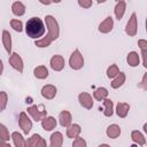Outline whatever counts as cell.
Here are the masks:
<instances>
[{"label":"cell","mask_w":147,"mask_h":147,"mask_svg":"<svg viewBox=\"0 0 147 147\" xmlns=\"http://www.w3.org/2000/svg\"><path fill=\"white\" fill-rule=\"evenodd\" d=\"M59 123L61 126L63 127H68L69 125L72 124V116L70 114V111L68 110H62L59 114Z\"/></svg>","instance_id":"obj_12"},{"label":"cell","mask_w":147,"mask_h":147,"mask_svg":"<svg viewBox=\"0 0 147 147\" xmlns=\"http://www.w3.org/2000/svg\"><path fill=\"white\" fill-rule=\"evenodd\" d=\"M63 145V134L59 131H55L51 134L49 147H62Z\"/></svg>","instance_id":"obj_14"},{"label":"cell","mask_w":147,"mask_h":147,"mask_svg":"<svg viewBox=\"0 0 147 147\" xmlns=\"http://www.w3.org/2000/svg\"><path fill=\"white\" fill-rule=\"evenodd\" d=\"M125 79H126L125 74H124V72H119L115 78H113L110 85H111L113 88H119V87L125 83Z\"/></svg>","instance_id":"obj_28"},{"label":"cell","mask_w":147,"mask_h":147,"mask_svg":"<svg viewBox=\"0 0 147 147\" xmlns=\"http://www.w3.org/2000/svg\"><path fill=\"white\" fill-rule=\"evenodd\" d=\"M106 134H107L110 139H116V138H118L119 134H121V127H119V125H117V124H110V125L107 127V130H106Z\"/></svg>","instance_id":"obj_21"},{"label":"cell","mask_w":147,"mask_h":147,"mask_svg":"<svg viewBox=\"0 0 147 147\" xmlns=\"http://www.w3.org/2000/svg\"><path fill=\"white\" fill-rule=\"evenodd\" d=\"M49 65L51 68L54 70V71H61L64 69V65H65V61L63 59L62 55H59V54H55L51 57L49 60Z\"/></svg>","instance_id":"obj_8"},{"label":"cell","mask_w":147,"mask_h":147,"mask_svg":"<svg viewBox=\"0 0 147 147\" xmlns=\"http://www.w3.org/2000/svg\"><path fill=\"white\" fill-rule=\"evenodd\" d=\"M114 28V18L111 16H107L100 24H99V31L101 33H109Z\"/></svg>","instance_id":"obj_11"},{"label":"cell","mask_w":147,"mask_h":147,"mask_svg":"<svg viewBox=\"0 0 147 147\" xmlns=\"http://www.w3.org/2000/svg\"><path fill=\"white\" fill-rule=\"evenodd\" d=\"M98 147H110L109 145H107V144H101V145H99Z\"/></svg>","instance_id":"obj_40"},{"label":"cell","mask_w":147,"mask_h":147,"mask_svg":"<svg viewBox=\"0 0 147 147\" xmlns=\"http://www.w3.org/2000/svg\"><path fill=\"white\" fill-rule=\"evenodd\" d=\"M80 132H82V127H80L79 124L74 123V124H71V125H69L67 127V137L70 138V139L78 138L79 134H80Z\"/></svg>","instance_id":"obj_15"},{"label":"cell","mask_w":147,"mask_h":147,"mask_svg":"<svg viewBox=\"0 0 147 147\" xmlns=\"http://www.w3.org/2000/svg\"><path fill=\"white\" fill-rule=\"evenodd\" d=\"M7 102H8V95H7V93L5 91H0V113L6 109Z\"/></svg>","instance_id":"obj_33"},{"label":"cell","mask_w":147,"mask_h":147,"mask_svg":"<svg viewBox=\"0 0 147 147\" xmlns=\"http://www.w3.org/2000/svg\"><path fill=\"white\" fill-rule=\"evenodd\" d=\"M8 62L9 64L11 65L13 69H15L16 71H18L20 74L23 72V69H24V64H23V60L22 57L18 55V53H11L9 59H8Z\"/></svg>","instance_id":"obj_7"},{"label":"cell","mask_w":147,"mask_h":147,"mask_svg":"<svg viewBox=\"0 0 147 147\" xmlns=\"http://www.w3.org/2000/svg\"><path fill=\"white\" fill-rule=\"evenodd\" d=\"M9 24H10V26L16 31V32H22L23 31V23H22V21L21 20H17V18H13V20H10V22H9Z\"/></svg>","instance_id":"obj_32"},{"label":"cell","mask_w":147,"mask_h":147,"mask_svg":"<svg viewBox=\"0 0 147 147\" xmlns=\"http://www.w3.org/2000/svg\"><path fill=\"white\" fill-rule=\"evenodd\" d=\"M131 139H132L133 142L138 144L139 146H145V144H146V138H145V136H144L140 131H138V130H133V131L131 132Z\"/></svg>","instance_id":"obj_24"},{"label":"cell","mask_w":147,"mask_h":147,"mask_svg":"<svg viewBox=\"0 0 147 147\" xmlns=\"http://www.w3.org/2000/svg\"><path fill=\"white\" fill-rule=\"evenodd\" d=\"M72 147H87V144H86V140L84 138H76L74 139L72 141Z\"/></svg>","instance_id":"obj_34"},{"label":"cell","mask_w":147,"mask_h":147,"mask_svg":"<svg viewBox=\"0 0 147 147\" xmlns=\"http://www.w3.org/2000/svg\"><path fill=\"white\" fill-rule=\"evenodd\" d=\"M102 102H103V115L107 116V117L113 116V114H114V102L108 98L105 99Z\"/></svg>","instance_id":"obj_27"},{"label":"cell","mask_w":147,"mask_h":147,"mask_svg":"<svg viewBox=\"0 0 147 147\" xmlns=\"http://www.w3.org/2000/svg\"><path fill=\"white\" fill-rule=\"evenodd\" d=\"M18 125L24 134H29L32 129V122L28 117V114L25 111H21L18 115Z\"/></svg>","instance_id":"obj_5"},{"label":"cell","mask_w":147,"mask_h":147,"mask_svg":"<svg viewBox=\"0 0 147 147\" xmlns=\"http://www.w3.org/2000/svg\"><path fill=\"white\" fill-rule=\"evenodd\" d=\"M40 139H41V136L40 134H38V133L32 134L30 138H28L25 140V147H34Z\"/></svg>","instance_id":"obj_29"},{"label":"cell","mask_w":147,"mask_h":147,"mask_svg":"<svg viewBox=\"0 0 147 147\" xmlns=\"http://www.w3.org/2000/svg\"><path fill=\"white\" fill-rule=\"evenodd\" d=\"M33 75L38 79H46L48 77V69L45 65H38L34 68Z\"/></svg>","instance_id":"obj_25"},{"label":"cell","mask_w":147,"mask_h":147,"mask_svg":"<svg viewBox=\"0 0 147 147\" xmlns=\"http://www.w3.org/2000/svg\"><path fill=\"white\" fill-rule=\"evenodd\" d=\"M108 96V90L106 87H98L93 92V98L96 101H103Z\"/></svg>","instance_id":"obj_26"},{"label":"cell","mask_w":147,"mask_h":147,"mask_svg":"<svg viewBox=\"0 0 147 147\" xmlns=\"http://www.w3.org/2000/svg\"><path fill=\"white\" fill-rule=\"evenodd\" d=\"M116 114L118 117L121 118H125L129 114V110H130V105L126 103V102H118L116 105Z\"/></svg>","instance_id":"obj_18"},{"label":"cell","mask_w":147,"mask_h":147,"mask_svg":"<svg viewBox=\"0 0 147 147\" xmlns=\"http://www.w3.org/2000/svg\"><path fill=\"white\" fill-rule=\"evenodd\" d=\"M0 147H11V146H10L9 142H7V141H1V140H0Z\"/></svg>","instance_id":"obj_38"},{"label":"cell","mask_w":147,"mask_h":147,"mask_svg":"<svg viewBox=\"0 0 147 147\" xmlns=\"http://www.w3.org/2000/svg\"><path fill=\"white\" fill-rule=\"evenodd\" d=\"M1 39H2V45H3L5 49H6V52L10 55L11 54V34L9 33V31L3 30Z\"/></svg>","instance_id":"obj_17"},{"label":"cell","mask_w":147,"mask_h":147,"mask_svg":"<svg viewBox=\"0 0 147 147\" xmlns=\"http://www.w3.org/2000/svg\"><path fill=\"white\" fill-rule=\"evenodd\" d=\"M2 71H3V62H2L1 60H0V76H1Z\"/></svg>","instance_id":"obj_39"},{"label":"cell","mask_w":147,"mask_h":147,"mask_svg":"<svg viewBox=\"0 0 147 147\" xmlns=\"http://www.w3.org/2000/svg\"><path fill=\"white\" fill-rule=\"evenodd\" d=\"M40 92H41L42 98H45L47 100H52V99L55 98V95L57 93V88L54 85H52V84H47V85H44L42 86V88H41Z\"/></svg>","instance_id":"obj_10"},{"label":"cell","mask_w":147,"mask_h":147,"mask_svg":"<svg viewBox=\"0 0 147 147\" xmlns=\"http://www.w3.org/2000/svg\"><path fill=\"white\" fill-rule=\"evenodd\" d=\"M126 62H127V64H129L130 67H132V68L138 67L139 63H140V55H139L137 52L132 51V52H130V53L127 54V56H126Z\"/></svg>","instance_id":"obj_20"},{"label":"cell","mask_w":147,"mask_h":147,"mask_svg":"<svg viewBox=\"0 0 147 147\" xmlns=\"http://www.w3.org/2000/svg\"><path fill=\"white\" fill-rule=\"evenodd\" d=\"M9 139H10V134H9L7 126L5 124L0 123V140L1 141H9Z\"/></svg>","instance_id":"obj_31"},{"label":"cell","mask_w":147,"mask_h":147,"mask_svg":"<svg viewBox=\"0 0 147 147\" xmlns=\"http://www.w3.org/2000/svg\"><path fill=\"white\" fill-rule=\"evenodd\" d=\"M125 9H126V2L121 0V1H117L116 5H115V8H114V14L116 16V18L119 21L123 18L124 14H125Z\"/></svg>","instance_id":"obj_16"},{"label":"cell","mask_w":147,"mask_h":147,"mask_svg":"<svg viewBox=\"0 0 147 147\" xmlns=\"http://www.w3.org/2000/svg\"><path fill=\"white\" fill-rule=\"evenodd\" d=\"M34 147H48V146H47V144H46V140H45L44 138H41V139L38 141V144L34 146Z\"/></svg>","instance_id":"obj_37"},{"label":"cell","mask_w":147,"mask_h":147,"mask_svg":"<svg viewBox=\"0 0 147 147\" xmlns=\"http://www.w3.org/2000/svg\"><path fill=\"white\" fill-rule=\"evenodd\" d=\"M137 31H138V18H137V14L132 13L125 25V33L130 37H134L137 34Z\"/></svg>","instance_id":"obj_6"},{"label":"cell","mask_w":147,"mask_h":147,"mask_svg":"<svg viewBox=\"0 0 147 147\" xmlns=\"http://www.w3.org/2000/svg\"><path fill=\"white\" fill-rule=\"evenodd\" d=\"M138 46L141 51V56H142V65L147 68V40L145 39H139L138 40Z\"/></svg>","instance_id":"obj_23"},{"label":"cell","mask_w":147,"mask_h":147,"mask_svg":"<svg viewBox=\"0 0 147 147\" xmlns=\"http://www.w3.org/2000/svg\"><path fill=\"white\" fill-rule=\"evenodd\" d=\"M40 122H41V127L45 131H52V130H54L56 127V124H57L56 119L53 116H46Z\"/></svg>","instance_id":"obj_13"},{"label":"cell","mask_w":147,"mask_h":147,"mask_svg":"<svg viewBox=\"0 0 147 147\" xmlns=\"http://www.w3.org/2000/svg\"><path fill=\"white\" fill-rule=\"evenodd\" d=\"M78 101L79 105L85 109H92L93 107V98L87 92H82L78 94Z\"/></svg>","instance_id":"obj_9"},{"label":"cell","mask_w":147,"mask_h":147,"mask_svg":"<svg viewBox=\"0 0 147 147\" xmlns=\"http://www.w3.org/2000/svg\"><path fill=\"white\" fill-rule=\"evenodd\" d=\"M119 72H121V71H119L117 64L114 63V64H110V65L107 68V72H106V74H107V77H108V78H111V79H113V78H115Z\"/></svg>","instance_id":"obj_30"},{"label":"cell","mask_w":147,"mask_h":147,"mask_svg":"<svg viewBox=\"0 0 147 147\" xmlns=\"http://www.w3.org/2000/svg\"><path fill=\"white\" fill-rule=\"evenodd\" d=\"M10 139L13 140L15 147H25V139H24L22 133L15 131L10 134Z\"/></svg>","instance_id":"obj_22"},{"label":"cell","mask_w":147,"mask_h":147,"mask_svg":"<svg viewBox=\"0 0 147 147\" xmlns=\"http://www.w3.org/2000/svg\"><path fill=\"white\" fill-rule=\"evenodd\" d=\"M45 26L47 29V34L45 37H42L39 40L34 41V45L39 48H45L48 47L54 40H56L60 36V28H59V23L56 21V18L52 15H46L45 16Z\"/></svg>","instance_id":"obj_1"},{"label":"cell","mask_w":147,"mask_h":147,"mask_svg":"<svg viewBox=\"0 0 147 147\" xmlns=\"http://www.w3.org/2000/svg\"><path fill=\"white\" fill-rule=\"evenodd\" d=\"M28 114L32 117L33 121L36 122H40L44 117L47 116V110L44 109L42 106H37V105H33V106H30L28 107Z\"/></svg>","instance_id":"obj_4"},{"label":"cell","mask_w":147,"mask_h":147,"mask_svg":"<svg viewBox=\"0 0 147 147\" xmlns=\"http://www.w3.org/2000/svg\"><path fill=\"white\" fill-rule=\"evenodd\" d=\"M138 87L142 88V90H147V72H145V75L142 76V79H141V83L138 84Z\"/></svg>","instance_id":"obj_36"},{"label":"cell","mask_w":147,"mask_h":147,"mask_svg":"<svg viewBox=\"0 0 147 147\" xmlns=\"http://www.w3.org/2000/svg\"><path fill=\"white\" fill-rule=\"evenodd\" d=\"M69 65L74 70H80L84 67V56L78 48L71 53L69 57Z\"/></svg>","instance_id":"obj_3"},{"label":"cell","mask_w":147,"mask_h":147,"mask_svg":"<svg viewBox=\"0 0 147 147\" xmlns=\"http://www.w3.org/2000/svg\"><path fill=\"white\" fill-rule=\"evenodd\" d=\"M92 5H93V1H91V0H87V1H86V0H83V1H82V0H78V6L82 7V8H86V9H87V8H90Z\"/></svg>","instance_id":"obj_35"},{"label":"cell","mask_w":147,"mask_h":147,"mask_svg":"<svg viewBox=\"0 0 147 147\" xmlns=\"http://www.w3.org/2000/svg\"><path fill=\"white\" fill-rule=\"evenodd\" d=\"M11 11L15 16L20 17L25 14V5L22 1H15L11 5Z\"/></svg>","instance_id":"obj_19"},{"label":"cell","mask_w":147,"mask_h":147,"mask_svg":"<svg viewBox=\"0 0 147 147\" xmlns=\"http://www.w3.org/2000/svg\"><path fill=\"white\" fill-rule=\"evenodd\" d=\"M24 30H25V33L28 34L29 38L39 40L44 37L45 31H46V26H45V23L41 18L31 17L26 21Z\"/></svg>","instance_id":"obj_2"}]
</instances>
